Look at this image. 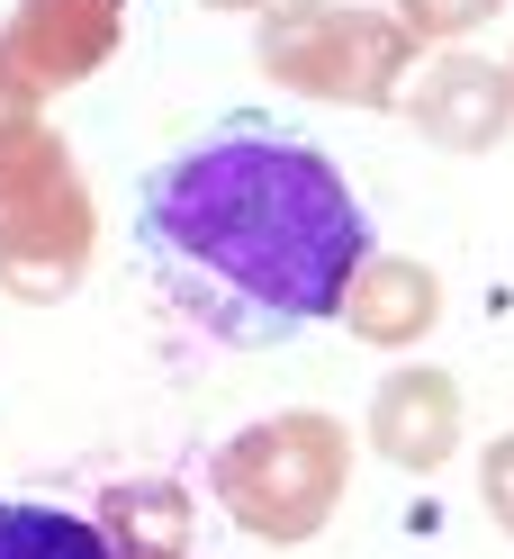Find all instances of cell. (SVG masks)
<instances>
[{
  "label": "cell",
  "instance_id": "6da1fadb",
  "mask_svg": "<svg viewBox=\"0 0 514 559\" xmlns=\"http://www.w3.org/2000/svg\"><path fill=\"white\" fill-rule=\"evenodd\" d=\"M135 253L208 343L271 353L343 317L370 217L334 154H316L280 118H217L145 171Z\"/></svg>",
  "mask_w": 514,
  "mask_h": 559
},
{
  "label": "cell",
  "instance_id": "7a4b0ae2",
  "mask_svg": "<svg viewBox=\"0 0 514 559\" xmlns=\"http://www.w3.org/2000/svg\"><path fill=\"white\" fill-rule=\"evenodd\" d=\"M0 559H109V542H99V523L63 514V506L0 497Z\"/></svg>",
  "mask_w": 514,
  "mask_h": 559
}]
</instances>
